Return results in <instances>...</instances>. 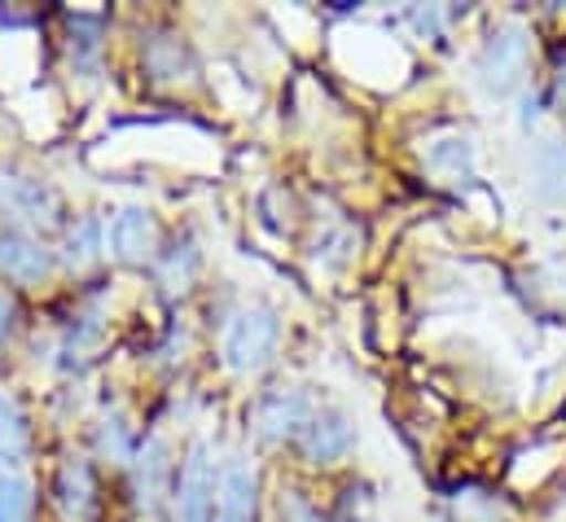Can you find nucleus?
I'll list each match as a JSON object with an SVG mask.
<instances>
[{"mask_svg":"<svg viewBox=\"0 0 566 522\" xmlns=\"http://www.w3.org/2000/svg\"><path fill=\"white\" fill-rule=\"evenodd\" d=\"M527 62H532V31L523 22H501L474 58V84L488 97H510L523 88Z\"/></svg>","mask_w":566,"mask_h":522,"instance_id":"obj_1","label":"nucleus"},{"mask_svg":"<svg viewBox=\"0 0 566 522\" xmlns=\"http://www.w3.org/2000/svg\"><path fill=\"white\" fill-rule=\"evenodd\" d=\"M277 338H282L277 312L264 307V303H251V307H242V312L229 321V330H224V365H229L233 374H260V369L273 361Z\"/></svg>","mask_w":566,"mask_h":522,"instance_id":"obj_2","label":"nucleus"},{"mask_svg":"<svg viewBox=\"0 0 566 522\" xmlns=\"http://www.w3.org/2000/svg\"><path fill=\"white\" fill-rule=\"evenodd\" d=\"M216 492H220V470L211 457V443L198 439L185 457L180 488H176V522H211L216 519Z\"/></svg>","mask_w":566,"mask_h":522,"instance_id":"obj_3","label":"nucleus"},{"mask_svg":"<svg viewBox=\"0 0 566 522\" xmlns=\"http://www.w3.org/2000/svg\"><path fill=\"white\" fill-rule=\"evenodd\" d=\"M216 510L220 522H255L260 510V474L251 457H229L220 466V492H216Z\"/></svg>","mask_w":566,"mask_h":522,"instance_id":"obj_4","label":"nucleus"},{"mask_svg":"<svg viewBox=\"0 0 566 522\" xmlns=\"http://www.w3.org/2000/svg\"><path fill=\"white\" fill-rule=\"evenodd\" d=\"M316 408L303 392H269L255 408V430L260 439L269 443H282V439H303V430L312 426Z\"/></svg>","mask_w":566,"mask_h":522,"instance_id":"obj_5","label":"nucleus"},{"mask_svg":"<svg viewBox=\"0 0 566 522\" xmlns=\"http://www.w3.org/2000/svg\"><path fill=\"white\" fill-rule=\"evenodd\" d=\"M298 448H303V457L312 466H334L356 448V426H352V417L343 408H321L312 417V426L303 430Z\"/></svg>","mask_w":566,"mask_h":522,"instance_id":"obj_6","label":"nucleus"},{"mask_svg":"<svg viewBox=\"0 0 566 522\" xmlns=\"http://www.w3.org/2000/svg\"><path fill=\"white\" fill-rule=\"evenodd\" d=\"M49 268H53V255H49L27 229H18V225L0 229V272H4L9 281L35 285V281L49 276Z\"/></svg>","mask_w":566,"mask_h":522,"instance_id":"obj_7","label":"nucleus"},{"mask_svg":"<svg viewBox=\"0 0 566 522\" xmlns=\"http://www.w3.org/2000/svg\"><path fill=\"white\" fill-rule=\"evenodd\" d=\"M0 207L27 225H57V198L49 185L27 180V176H0Z\"/></svg>","mask_w":566,"mask_h":522,"instance_id":"obj_8","label":"nucleus"},{"mask_svg":"<svg viewBox=\"0 0 566 522\" xmlns=\"http://www.w3.org/2000/svg\"><path fill=\"white\" fill-rule=\"evenodd\" d=\"M527 176H532V194H536V202H545V207H563L566 202V140L563 136H545V140H536L532 163H527Z\"/></svg>","mask_w":566,"mask_h":522,"instance_id":"obj_9","label":"nucleus"},{"mask_svg":"<svg viewBox=\"0 0 566 522\" xmlns=\"http://www.w3.org/2000/svg\"><path fill=\"white\" fill-rule=\"evenodd\" d=\"M111 251L124 263H149L158 255V225L142 207H128L111 220Z\"/></svg>","mask_w":566,"mask_h":522,"instance_id":"obj_10","label":"nucleus"},{"mask_svg":"<svg viewBox=\"0 0 566 522\" xmlns=\"http://www.w3.org/2000/svg\"><path fill=\"white\" fill-rule=\"evenodd\" d=\"M474 158H479V149H474V140L461 136V132H443V136H434V140L426 145V167H430L439 180H448V185L474 180Z\"/></svg>","mask_w":566,"mask_h":522,"instance_id":"obj_11","label":"nucleus"},{"mask_svg":"<svg viewBox=\"0 0 566 522\" xmlns=\"http://www.w3.org/2000/svg\"><path fill=\"white\" fill-rule=\"evenodd\" d=\"M57 501H62V510H66L71 522H93V514H97V483H93L88 461L71 457L62 466V474H57Z\"/></svg>","mask_w":566,"mask_h":522,"instance_id":"obj_12","label":"nucleus"},{"mask_svg":"<svg viewBox=\"0 0 566 522\" xmlns=\"http://www.w3.org/2000/svg\"><path fill=\"white\" fill-rule=\"evenodd\" d=\"M167 474H171V461H167V443L163 439H145L142 452H137V501H142L145 514H154L167 497Z\"/></svg>","mask_w":566,"mask_h":522,"instance_id":"obj_13","label":"nucleus"},{"mask_svg":"<svg viewBox=\"0 0 566 522\" xmlns=\"http://www.w3.org/2000/svg\"><path fill=\"white\" fill-rule=\"evenodd\" d=\"M102 220H93V216H80L71 229H66V242H62V260L71 263L75 272H84V268H93V263L102 260Z\"/></svg>","mask_w":566,"mask_h":522,"instance_id":"obj_14","label":"nucleus"},{"mask_svg":"<svg viewBox=\"0 0 566 522\" xmlns=\"http://www.w3.org/2000/svg\"><path fill=\"white\" fill-rule=\"evenodd\" d=\"M27 457V417L13 395L0 392V461H22Z\"/></svg>","mask_w":566,"mask_h":522,"instance_id":"obj_15","label":"nucleus"},{"mask_svg":"<svg viewBox=\"0 0 566 522\" xmlns=\"http://www.w3.org/2000/svg\"><path fill=\"white\" fill-rule=\"evenodd\" d=\"M31 483L13 470H0V522H31Z\"/></svg>","mask_w":566,"mask_h":522,"instance_id":"obj_16","label":"nucleus"},{"mask_svg":"<svg viewBox=\"0 0 566 522\" xmlns=\"http://www.w3.org/2000/svg\"><path fill=\"white\" fill-rule=\"evenodd\" d=\"M145 62H149V71H154L158 80H180V75H189V58H185L180 40H171V35H158V40H149V49H145Z\"/></svg>","mask_w":566,"mask_h":522,"instance_id":"obj_17","label":"nucleus"},{"mask_svg":"<svg viewBox=\"0 0 566 522\" xmlns=\"http://www.w3.org/2000/svg\"><path fill=\"white\" fill-rule=\"evenodd\" d=\"M102 58V22L97 18H75L71 22V62L80 71H93Z\"/></svg>","mask_w":566,"mask_h":522,"instance_id":"obj_18","label":"nucleus"},{"mask_svg":"<svg viewBox=\"0 0 566 522\" xmlns=\"http://www.w3.org/2000/svg\"><path fill=\"white\" fill-rule=\"evenodd\" d=\"M97 448H102V457H111V461H119V466L133 461V435H128V421H124L119 413H111V417L97 426Z\"/></svg>","mask_w":566,"mask_h":522,"instance_id":"obj_19","label":"nucleus"},{"mask_svg":"<svg viewBox=\"0 0 566 522\" xmlns=\"http://www.w3.org/2000/svg\"><path fill=\"white\" fill-rule=\"evenodd\" d=\"M193 272H198V251L193 247H176V251H167L163 263H158V281L167 290H185L193 281Z\"/></svg>","mask_w":566,"mask_h":522,"instance_id":"obj_20","label":"nucleus"},{"mask_svg":"<svg viewBox=\"0 0 566 522\" xmlns=\"http://www.w3.org/2000/svg\"><path fill=\"white\" fill-rule=\"evenodd\" d=\"M457 514L465 522H496V519H505V505H501L496 497H488V492H465V497L457 501Z\"/></svg>","mask_w":566,"mask_h":522,"instance_id":"obj_21","label":"nucleus"},{"mask_svg":"<svg viewBox=\"0 0 566 522\" xmlns=\"http://www.w3.org/2000/svg\"><path fill=\"white\" fill-rule=\"evenodd\" d=\"M282 519L285 522H325V514L303 497V492H285L282 497Z\"/></svg>","mask_w":566,"mask_h":522,"instance_id":"obj_22","label":"nucleus"},{"mask_svg":"<svg viewBox=\"0 0 566 522\" xmlns=\"http://www.w3.org/2000/svg\"><path fill=\"white\" fill-rule=\"evenodd\" d=\"M443 18H448L443 9H413V13H409V22L418 27V35H422V40H439Z\"/></svg>","mask_w":566,"mask_h":522,"instance_id":"obj_23","label":"nucleus"},{"mask_svg":"<svg viewBox=\"0 0 566 522\" xmlns=\"http://www.w3.org/2000/svg\"><path fill=\"white\" fill-rule=\"evenodd\" d=\"M518 124H523V128H536V124H541V97H536V93H523V111H518Z\"/></svg>","mask_w":566,"mask_h":522,"instance_id":"obj_24","label":"nucleus"},{"mask_svg":"<svg viewBox=\"0 0 566 522\" xmlns=\"http://www.w3.org/2000/svg\"><path fill=\"white\" fill-rule=\"evenodd\" d=\"M13 316H18V312H13V299L0 290V347H4V338L13 334Z\"/></svg>","mask_w":566,"mask_h":522,"instance_id":"obj_25","label":"nucleus"},{"mask_svg":"<svg viewBox=\"0 0 566 522\" xmlns=\"http://www.w3.org/2000/svg\"><path fill=\"white\" fill-rule=\"evenodd\" d=\"M554 97H558V111L566 115V49L558 53V75H554Z\"/></svg>","mask_w":566,"mask_h":522,"instance_id":"obj_26","label":"nucleus"}]
</instances>
